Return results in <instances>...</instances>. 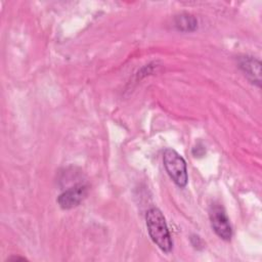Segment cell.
Segmentation results:
<instances>
[{
    "label": "cell",
    "instance_id": "3957f363",
    "mask_svg": "<svg viewBox=\"0 0 262 262\" xmlns=\"http://www.w3.org/2000/svg\"><path fill=\"white\" fill-rule=\"evenodd\" d=\"M209 217L214 232L223 241H230L232 229L224 208L220 204L211 205Z\"/></svg>",
    "mask_w": 262,
    "mask_h": 262
},
{
    "label": "cell",
    "instance_id": "52a82bcc",
    "mask_svg": "<svg viewBox=\"0 0 262 262\" xmlns=\"http://www.w3.org/2000/svg\"><path fill=\"white\" fill-rule=\"evenodd\" d=\"M190 242H191L192 246H193L194 248H198V249H199V247L202 245V239H201V237H200L199 235H195V234L191 235ZM201 247H203V246H201Z\"/></svg>",
    "mask_w": 262,
    "mask_h": 262
},
{
    "label": "cell",
    "instance_id": "7a4b0ae2",
    "mask_svg": "<svg viewBox=\"0 0 262 262\" xmlns=\"http://www.w3.org/2000/svg\"><path fill=\"white\" fill-rule=\"evenodd\" d=\"M164 167L173 180L179 187H185L188 181L187 168L184 159L174 149L166 148L163 154Z\"/></svg>",
    "mask_w": 262,
    "mask_h": 262
},
{
    "label": "cell",
    "instance_id": "277c9868",
    "mask_svg": "<svg viewBox=\"0 0 262 262\" xmlns=\"http://www.w3.org/2000/svg\"><path fill=\"white\" fill-rule=\"evenodd\" d=\"M88 194V186L86 184H76L63 192H61L57 198L58 206L63 210H70L79 206Z\"/></svg>",
    "mask_w": 262,
    "mask_h": 262
},
{
    "label": "cell",
    "instance_id": "8992f818",
    "mask_svg": "<svg viewBox=\"0 0 262 262\" xmlns=\"http://www.w3.org/2000/svg\"><path fill=\"white\" fill-rule=\"evenodd\" d=\"M174 24L176 29L181 32H192L198 28L196 18L188 13H181L176 15L174 18Z\"/></svg>",
    "mask_w": 262,
    "mask_h": 262
},
{
    "label": "cell",
    "instance_id": "5b68a950",
    "mask_svg": "<svg viewBox=\"0 0 262 262\" xmlns=\"http://www.w3.org/2000/svg\"><path fill=\"white\" fill-rule=\"evenodd\" d=\"M238 67L247 79L260 87L261 85V62L253 56H242L238 58Z\"/></svg>",
    "mask_w": 262,
    "mask_h": 262
},
{
    "label": "cell",
    "instance_id": "6da1fadb",
    "mask_svg": "<svg viewBox=\"0 0 262 262\" xmlns=\"http://www.w3.org/2000/svg\"><path fill=\"white\" fill-rule=\"evenodd\" d=\"M147 232L152 242L165 253L172 250L173 243L163 213L158 208H150L145 214Z\"/></svg>",
    "mask_w": 262,
    "mask_h": 262
},
{
    "label": "cell",
    "instance_id": "ba28073f",
    "mask_svg": "<svg viewBox=\"0 0 262 262\" xmlns=\"http://www.w3.org/2000/svg\"><path fill=\"white\" fill-rule=\"evenodd\" d=\"M7 260H9V261H17V260H26V258H24V257H10V258H8Z\"/></svg>",
    "mask_w": 262,
    "mask_h": 262
}]
</instances>
